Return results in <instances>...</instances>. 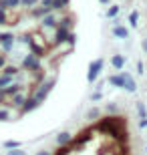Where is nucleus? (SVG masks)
Here are the masks:
<instances>
[{
	"label": "nucleus",
	"mask_w": 147,
	"mask_h": 155,
	"mask_svg": "<svg viewBox=\"0 0 147 155\" xmlns=\"http://www.w3.org/2000/svg\"><path fill=\"white\" fill-rule=\"evenodd\" d=\"M99 119H101V109L93 107V109L87 113V121H91V123H93V121H99Z\"/></svg>",
	"instance_id": "obj_5"
},
{
	"label": "nucleus",
	"mask_w": 147,
	"mask_h": 155,
	"mask_svg": "<svg viewBox=\"0 0 147 155\" xmlns=\"http://www.w3.org/2000/svg\"><path fill=\"white\" fill-rule=\"evenodd\" d=\"M6 155H26V153L18 147V149H8V151H6Z\"/></svg>",
	"instance_id": "obj_13"
},
{
	"label": "nucleus",
	"mask_w": 147,
	"mask_h": 155,
	"mask_svg": "<svg viewBox=\"0 0 147 155\" xmlns=\"http://www.w3.org/2000/svg\"><path fill=\"white\" fill-rule=\"evenodd\" d=\"M103 58H97V61H93V63L89 64V73H87V81L89 83H95L97 79H99V75H101L103 71Z\"/></svg>",
	"instance_id": "obj_1"
},
{
	"label": "nucleus",
	"mask_w": 147,
	"mask_h": 155,
	"mask_svg": "<svg viewBox=\"0 0 147 155\" xmlns=\"http://www.w3.org/2000/svg\"><path fill=\"white\" fill-rule=\"evenodd\" d=\"M137 115H139V119H143V117H147V107H145V103H137Z\"/></svg>",
	"instance_id": "obj_9"
},
{
	"label": "nucleus",
	"mask_w": 147,
	"mask_h": 155,
	"mask_svg": "<svg viewBox=\"0 0 147 155\" xmlns=\"http://www.w3.org/2000/svg\"><path fill=\"white\" fill-rule=\"evenodd\" d=\"M36 155H52V153H51V151H45V149H42V151H38Z\"/></svg>",
	"instance_id": "obj_16"
},
{
	"label": "nucleus",
	"mask_w": 147,
	"mask_h": 155,
	"mask_svg": "<svg viewBox=\"0 0 147 155\" xmlns=\"http://www.w3.org/2000/svg\"><path fill=\"white\" fill-rule=\"evenodd\" d=\"M123 89L127 93H135L137 91V83L133 81V75H129V73L125 75V87H123Z\"/></svg>",
	"instance_id": "obj_4"
},
{
	"label": "nucleus",
	"mask_w": 147,
	"mask_h": 155,
	"mask_svg": "<svg viewBox=\"0 0 147 155\" xmlns=\"http://www.w3.org/2000/svg\"><path fill=\"white\" fill-rule=\"evenodd\" d=\"M8 119H10V111L2 107V109H0V121H8Z\"/></svg>",
	"instance_id": "obj_11"
},
{
	"label": "nucleus",
	"mask_w": 147,
	"mask_h": 155,
	"mask_svg": "<svg viewBox=\"0 0 147 155\" xmlns=\"http://www.w3.org/2000/svg\"><path fill=\"white\" fill-rule=\"evenodd\" d=\"M147 127V117H143V119H139V129H145Z\"/></svg>",
	"instance_id": "obj_15"
},
{
	"label": "nucleus",
	"mask_w": 147,
	"mask_h": 155,
	"mask_svg": "<svg viewBox=\"0 0 147 155\" xmlns=\"http://www.w3.org/2000/svg\"><path fill=\"white\" fill-rule=\"evenodd\" d=\"M105 109H107V113L109 115H119V107L115 103H109L107 107H105Z\"/></svg>",
	"instance_id": "obj_10"
},
{
	"label": "nucleus",
	"mask_w": 147,
	"mask_h": 155,
	"mask_svg": "<svg viewBox=\"0 0 147 155\" xmlns=\"http://www.w3.org/2000/svg\"><path fill=\"white\" fill-rule=\"evenodd\" d=\"M111 64H113L115 69H123V64H125V57H121V54H115L113 58H111Z\"/></svg>",
	"instance_id": "obj_6"
},
{
	"label": "nucleus",
	"mask_w": 147,
	"mask_h": 155,
	"mask_svg": "<svg viewBox=\"0 0 147 155\" xmlns=\"http://www.w3.org/2000/svg\"><path fill=\"white\" fill-rule=\"evenodd\" d=\"M129 22H131V26H133V28L137 26V12H133V14L129 16Z\"/></svg>",
	"instance_id": "obj_14"
},
{
	"label": "nucleus",
	"mask_w": 147,
	"mask_h": 155,
	"mask_svg": "<svg viewBox=\"0 0 147 155\" xmlns=\"http://www.w3.org/2000/svg\"><path fill=\"white\" fill-rule=\"evenodd\" d=\"M113 35L117 36V38H127V36H129V32H127V28H123V26H115V28H113Z\"/></svg>",
	"instance_id": "obj_7"
},
{
	"label": "nucleus",
	"mask_w": 147,
	"mask_h": 155,
	"mask_svg": "<svg viewBox=\"0 0 147 155\" xmlns=\"http://www.w3.org/2000/svg\"><path fill=\"white\" fill-rule=\"evenodd\" d=\"M101 97H103V91H99V89H97V91L91 95V101H93V103H97V101H99Z\"/></svg>",
	"instance_id": "obj_12"
},
{
	"label": "nucleus",
	"mask_w": 147,
	"mask_h": 155,
	"mask_svg": "<svg viewBox=\"0 0 147 155\" xmlns=\"http://www.w3.org/2000/svg\"><path fill=\"white\" fill-rule=\"evenodd\" d=\"M71 143H73V135H71L68 131H61L57 135V145L58 147H68Z\"/></svg>",
	"instance_id": "obj_2"
},
{
	"label": "nucleus",
	"mask_w": 147,
	"mask_h": 155,
	"mask_svg": "<svg viewBox=\"0 0 147 155\" xmlns=\"http://www.w3.org/2000/svg\"><path fill=\"white\" fill-rule=\"evenodd\" d=\"M125 75H127V73H119V75L109 77V83L113 87H117V89H123L125 87Z\"/></svg>",
	"instance_id": "obj_3"
},
{
	"label": "nucleus",
	"mask_w": 147,
	"mask_h": 155,
	"mask_svg": "<svg viewBox=\"0 0 147 155\" xmlns=\"http://www.w3.org/2000/svg\"><path fill=\"white\" fill-rule=\"evenodd\" d=\"M2 147H4L6 151H8V149H18V147H20V141H14V139H8V141H4V143H2Z\"/></svg>",
	"instance_id": "obj_8"
}]
</instances>
